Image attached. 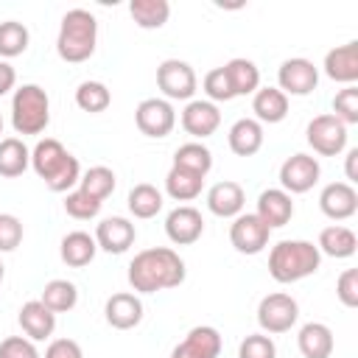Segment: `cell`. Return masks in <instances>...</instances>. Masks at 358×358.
Masks as SVG:
<instances>
[{
    "label": "cell",
    "mask_w": 358,
    "mask_h": 358,
    "mask_svg": "<svg viewBox=\"0 0 358 358\" xmlns=\"http://www.w3.org/2000/svg\"><path fill=\"white\" fill-rule=\"evenodd\" d=\"M322 176V165L316 157L310 154H291L282 165H280V185L288 196L294 193H308Z\"/></svg>",
    "instance_id": "30bf717a"
},
{
    "label": "cell",
    "mask_w": 358,
    "mask_h": 358,
    "mask_svg": "<svg viewBox=\"0 0 358 358\" xmlns=\"http://www.w3.org/2000/svg\"><path fill=\"white\" fill-rule=\"evenodd\" d=\"M319 266H322V252L310 241H280L268 252V274L282 285L316 274Z\"/></svg>",
    "instance_id": "3957f363"
},
{
    "label": "cell",
    "mask_w": 358,
    "mask_h": 358,
    "mask_svg": "<svg viewBox=\"0 0 358 358\" xmlns=\"http://www.w3.org/2000/svg\"><path fill=\"white\" fill-rule=\"evenodd\" d=\"M14 84H17V73H14V67H11L8 62L0 59V98H3L8 90H14Z\"/></svg>",
    "instance_id": "bcb514c9"
},
{
    "label": "cell",
    "mask_w": 358,
    "mask_h": 358,
    "mask_svg": "<svg viewBox=\"0 0 358 358\" xmlns=\"http://www.w3.org/2000/svg\"><path fill=\"white\" fill-rule=\"evenodd\" d=\"M308 145L322 157H336L347 148V126L336 115H316L305 129Z\"/></svg>",
    "instance_id": "ba28073f"
},
{
    "label": "cell",
    "mask_w": 358,
    "mask_h": 358,
    "mask_svg": "<svg viewBox=\"0 0 358 358\" xmlns=\"http://www.w3.org/2000/svg\"><path fill=\"white\" fill-rule=\"evenodd\" d=\"M201 90H204V95H207V101H232L235 98V92H232V87H229V78H227V73H224V67H213L204 78H201Z\"/></svg>",
    "instance_id": "ab89813d"
},
{
    "label": "cell",
    "mask_w": 358,
    "mask_h": 358,
    "mask_svg": "<svg viewBox=\"0 0 358 358\" xmlns=\"http://www.w3.org/2000/svg\"><path fill=\"white\" fill-rule=\"evenodd\" d=\"M115 185H117L115 171L106 168V165H92V168H87V171L81 173V179H78V190H84L87 196H92V199H98V201L109 199V196L115 193Z\"/></svg>",
    "instance_id": "836d02e7"
},
{
    "label": "cell",
    "mask_w": 358,
    "mask_h": 358,
    "mask_svg": "<svg viewBox=\"0 0 358 358\" xmlns=\"http://www.w3.org/2000/svg\"><path fill=\"white\" fill-rule=\"evenodd\" d=\"M296 347L302 352V358H330L333 355V330L324 322H308L299 327L296 336Z\"/></svg>",
    "instance_id": "603a6c76"
},
{
    "label": "cell",
    "mask_w": 358,
    "mask_h": 358,
    "mask_svg": "<svg viewBox=\"0 0 358 358\" xmlns=\"http://www.w3.org/2000/svg\"><path fill=\"white\" fill-rule=\"evenodd\" d=\"M103 313H106V322L109 327L115 330H131L143 322V302L137 294L131 291H120V294H112L103 305Z\"/></svg>",
    "instance_id": "d6986e66"
},
{
    "label": "cell",
    "mask_w": 358,
    "mask_h": 358,
    "mask_svg": "<svg viewBox=\"0 0 358 358\" xmlns=\"http://www.w3.org/2000/svg\"><path fill=\"white\" fill-rule=\"evenodd\" d=\"M76 103H78V109H84L90 115H98V112L109 109L112 92L103 81H81L78 90H76Z\"/></svg>",
    "instance_id": "d590c367"
},
{
    "label": "cell",
    "mask_w": 358,
    "mask_h": 358,
    "mask_svg": "<svg viewBox=\"0 0 358 358\" xmlns=\"http://www.w3.org/2000/svg\"><path fill=\"white\" fill-rule=\"evenodd\" d=\"M227 143L232 148V154L238 157H255L263 148V123H257L255 117H241L229 126Z\"/></svg>",
    "instance_id": "cb8c5ba5"
},
{
    "label": "cell",
    "mask_w": 358,
    "mask_h": 358,
    "mask_svg": "<svg viewBox=\"0 0 358 358\" xmlns=\"http://www.w3.org/2000/svg\"><path fill=\"white\" fill-rule=\"evenodd\" d=\"M165 235L171 238V243L176 246H190L204 235V218L196 207L190 204H179L168 213L165 218Z\"/></svg>",
    "instance_id": "4fadbf2b"
},
{
    "label": "cell",
    "mask_w": 358,
    "mask_h": 358,
    "mask_svg": "<svg viewBox=\"0 0 358 358\" xmlns=\"http://www.w3.org/2000/svg\"><path fill=\"white\" fill-rule=\"evenodd\" d=\"M50 123V98L39 84H22L11 95V126L17 134H42Z\"/></svg>",
    "instance_id": "5b68a950"
},
{
    "label": "cell",
    "mask_w": 358,
    "mask_h": 358,
    "mask_svg": "<svg viewBox=\"0 0 358 358\" xmlns=\"http://www.w3.org/2000/svg\"><path fill=\"white\" fill-rule=\"evenodd\" d=\"M159 210H162V193L154 185L140 182V185H134L129 190V213L134 218H143L145 221V218H154Z\"/></svg>",
    "instance_id": "e575fe53"
},
{
    "label": "cell",
    "mask_w": 358,
    "mask_h": 358,
    "mask_svg": "<svg viewBox=\"0 0 358 358\" xmlns=\"http://www.w3.org/2000/svg\"><path fill=\"white\" fill-rule=\"evenodd\" d=\"M201 185H204V176H196V173L182 171L176 165H171V171L165 176V193L173 201H193L201 193Z\"/></svg>",
    "instance_id": "d6a6232c"
},
{
    "label": "cell",
    "mask_w": 358,
    "mask_h": 358,
    "mask_svg": "<svg viewBox=\"0 0 358 358\" xmlns=\"http://www.w3.org/2000/svg\"><path fill=\"white\" fill-rule=\"evenodd\" d=\"M238 358H277V344L266 333H252L241 341Z\"/></svg>",
    "instance_id": "60d3db41"
},
{
    "label": "cell",
    "mask_w": 358,
    "mask_h": 358,
    "mask_svg": "<svg viewBox=\"0 0 358 358\" xmlns=\"http://www.w3.org/2000/svg\"><path fill=\"white\" fill-rule=\"evenodd\" d=\"M336 296L344 308H358V268L341 271V277L336 282Z\"/></svg>",
    "instance_id": "ee69618b"
},
{
    "label": "cell",
    "mask_w": 358,
    "mask_h": 358,
    "mask_svg": "<svg viewBox=\"0 0 358 358\" xmlns=\"http://www.w3.org/2000/svg\"><path fill=\"white\" fill-rule=\"evenodd\" d=\"M173 165L182 171H190L196 176H207L213 168V151L204 143H185L173 151Z\"/></svg>",
    "instance_id": "4dcf8cb0"
},
{
    "label": "cell",
    "mask_w": 358,
    "mask_h": 358,
    "mask_svg": "<svg viewBox=\"0 0 358 358\" xmlns=\"http://www.w3.org/2000/svg\"><path fill=\"white\" fill-rule=\"evenodd\" d=\"M129 14L134 20L137 28L143 31H154L162 28L171 17V3L168 0H131L129 3Z\"/></svg>",
    "instance_id": "f546056e"
},
{
    "label": "cell",
    "mask_w": 358,
    "mask_h": 358,
    "mask_svg": "<svg viewBox=\"0 0 358 358\" xmlns=\"http://www.w3.org/2000/svg\"><path fill=\"white\" fill-rule=\"evenodd\" d=\"M221 355V333L210 324L193 327L171 352V358H218Z\"/></svg>",
    "instance_id": "e0dca14e"
},
{
    "label": "cell",
    "mask_w": 358,
    "mask_h": 358,
    "mask_svg": "<svg viewBox=\"0 0 358 358\" xmlns=\"http://www.w3.org/2000/svg\"><path fill=\"white\" fill-rule=\"evenodd\" d=\"M31 168L53 193H70L81 179L78 159L56 137H45L31 148Z\"/></svg>",
    "instance_id": "7a4b0ae2"
},
{
    "label": "cell",
    "mask_w": 358,
    "mask_h": 358,
    "mask_svg": "<svg viewBox=\"0 0 358 358\" xmlns=\"http://www.w3.org/2000/svg\"><path fill=\"white\" fill-rule=\"evenodd\" d=\"M271 229L255 215V213H241L229 224V243L241 255H260L268 246Z\"/></svg>",
    "instance_id": "8fae6325"
},
{
    "label": "cell",
    "mask_w": 358,
    "mask_h": 358,
    "mask_svg": "<svg viewBox=\"0 0 358 358\" xmlns=\"http://www.w3.org/2000/svg\"><path fill=\"white\" fill-rule=\"evenodd\" d=\"M157 87L162 90L165 101H193L199 87L196 70L182 59H165L157 67Z\"/></svg>",
    "instance_id": "52a82bcc"
},
{
    "label": "cell",
    "mask_w": 358,
    "mask_h": 358,
    "mask_svg": "<svg viewBox=\"0 0 358 358\" xmlns=\"http://www.w3.org/2000/svg\"><path fill=\"white\" fill-rule=\"evenodd\" d=\"M221 126V112L213 101L207 98H199V101H187V106L182 109V129L196 137V140H204L210 134H215V129Z\"/></svg>",
    "instance_id": "9a60e30c"
},
{
    "label": "cell",
    "mask_w": 358,
    "mask_h": 358,
    "mask_svg": "<svg viewBox=\"0 0 358 358\" xmlns=\"http://www.w3.org/2000/svg\"><path fill=\"white\" fill-rule=\"evenodd\" d=\"M299 319V305L291 294H282V291H274V294H266L257 305V324L266 336H274V333H288Z\"/></svg>",
    "instance_id": "8992f818"
},
{
    "label": "cell",
    "mask_w": 358,
    "mask_h": 358,
    "mask_svg": "<svg viewBox=\"0 0 358 358\" xmlns=\"http://www.w3.org/2000/svg\"><path fill=\"white\" fill-rule=\"evenodd\" d=\"M0 358H42L28 336H8L0 341Z\"/></svg>",
    "instance_id": "7bdbcfd3"
},
{
    "label": "cell",
    "mask_w": 358,
    "mask_h": 358,
    "mask_svg": "<svg viewBox=\"0 0 358 358\" xmlns=\"http://www.w3.org/2000/svg\"><path fill=\"white\" fill-rule=\"evenodd\" d=\"M39 302L53 313H67L78 305V288L70 280H50L45 282Z\"/></svg>",
    "instance_id": "1f68e13d"
},
{
    "label": "cell",
    "mask_w": 358,
    "mask_h": 358,
    "mask_svg": "<svg viewBox=\"0 0 358 358\" xmlns=\"http://www.w3.org/2000/svg\"><path fill=\"white\" fill-rule=\"evenodd\" d=\"M95 243H98V249H103V252H109V255H123L131 243H134V238H137V229H134V224L129 221V218H123V215H112V218H103L98 227H95Z\"/></svg>",
    "instance_id": "2e32d148"
},
{
    "label": "cell",
    "mask_w": 358,
    "mask_h": 358,
    "mask_svg": "<svg viewBox=\"0 0 358 358\" xmlns=\"http://www.w3.org/2000/svg\"><path fill=\"white\" fill-rule=\"evenodd\" d=\"M185 260L171 246H151L129 263V285L134 294H157L185 282Z\"/></svg>",
    "instance_id": "6da1fadb"
},
{
    "label": "cell",
    "mask_w": 358,
    "mask_h": 358,
    "mask_svg": "<svg viewBox=\"0 0 358 358\" xmlns=\"http://www.w3.org/2000/svg\"><path fill=\"white\" fill-rule=\"evenodd\" d=\"M134 123L145 137H168L176 126V112L165 98H145L134 109Z\"/></svg>",
    "instance_id": "9c48e42d"
},
{
    "label": "cell",
    "mask_w": 358,
    "mask_h": 358,
    "mask_svg": "<svg viewBox=\"0 0 358 358\" xmlns=\"http://www.w3.org/2000/svg\"><path fill=\"white\" fill-rule=\"evenodd\" d=\"M252 112L257 123H280L288 115V95L277 87H260L252 95Z\"/></svg>",
    "instance_id": "484cf974"
},
{
    "label": "cell",
    "mask_w": 358,
    "mask_h": 358,
    "mask_svg": "<svg viewBox=\"0 0 358 358\" xmlns=\"http://www.w3.org/2000/svg\"><path fill=\"white\" fill-rule=\"evenodd\" d=\"M22 243V221L14 213H0V252H14Z\"/></svg>",
    "instance_id": "b9f144b4"
},
{
    "label": "cell",
    "mask_w": 358,
    "mask_h": 358,
    "mask_svg": "<svg viewBox=\"0 0 358 358\" xmlns=\"http://www.w3.org/2000/svg\"><path fill=\"white\" fill-rule=\"evenodd\" d=\"M22 333L31 338V341H45L53 336L56 330V313L48 310L39 299H28L22 308H20V316H17Z\"/></svg>",
    "instance_id": "7402d4cb"
},
{
    "label": "cell",
    "mask_w": 358,
    "mask_h": 358,
    "mask_svg": "<svg viewBox=\"0 0 358 358\" xmlns=\"http://www.w3.org/2000/svg\"><path fill=\"white\" fill-rule=\"evenodd\" d=\"M316 249H319L322 255H327V257H336V260L352 257L355 249H358V238H355V232H352L350 227H344V224H330V227H324V229L319 232Z\"/></svg>",
    "instance_id": "4316f807"
},
{
    "label": "cell",
    "mask_w": 358,
    "mask_h": 358,
    "mask_svg": "<svg viewBox=\"0 0 358 358\" xmlns=\"http://www.w3.org/2000/svg\"><path fill=\"white\" fill-rule=\"evenodd\" d=\"M0 134H3V115H0Z\"/></svg>",
    "instance_id": "681fc988"
},
{
    "label": "cell",
    "mask_w": 358,
    "mask_h": 358,
    "mask_svg": "<svg viewBox=\"0 0 358 358\" xmlns=\"http://www.w3.org/2000/svg\"><path fill=\"white\" fill-rule=\"evenodd\" d=\"M28 42H31V34H28V28L22 22H17V20L0 22V59L3 62L25 53Z\"/></svg>",
    "instance_id": "8d00e7d4"
},
{
    "label": "cell",
    "mask_w": 358,
    "mask_h": 358,
    "mask_svg": "<svg viewBox=\"0 0 358 358\" xmlns=\"http://www.w3.org/2000/svg\"><path fill=\"white\" fill-rule=\"evenodd\" d=\"M101 204H103V201L87 196L84 190H70V193L64 196V213H67L70 218H76V221H90V218H95V215L101 213Z\"/></svg>",
    "instance_id": "74e56055"
},
{
    "label": "cell",
    "mask_w": 358,
    "mask_h": 358,
    "mask_svg": "<svg viewBox=\"0 0 358 358\" xmlns=\"http://www.w3.org/2000/svg\"><path fill=\"white\" fill-rule=\"evenodd\" d=\"M98 45V20L87 8H70L62 17L59 36H56V53L62 62L78 64L87 62L95 53Z\"/></svg>",
    "instance_id": "277c9868"
},
{
    "label": "cell",
    "mask_w": 358,
    "mask_h": 358,
    "mask_svg": "<svg viewBox=\"0 0 358 358\" xmlns=\"http://www.w3.org/2000/svg\"><path fill=\"white\" fill-rule=\"evenodd\" d=\"M330 115H336L344 126L358 123V87H355V84H350V87H344V90L336 92V98H333V112H330Z\"/></svg>",
    "instance_id": "f35d334b"
},
{
    "label": "cell",
    "mask_w": 358,
    "mask_h": 358,
    "mask_svg": "<svg viewBox=\"0 0 358 358\" xmlns=\"http://www.w3.org/2000/svg\"><path fill=\"white\" fill-rule=\"evenodd\" d=\"M31 165V151L20 137H0V176H22Z\"/></svg>",
    "instance_id": "f1b7e54d"
},
{
    "label": "cell",
    "mask_w": 358,
    "mask_h": 358,
    "mask_svg": "<svg viewBox=\"0 0 358 358\" xmlns=\"http://www.w3.org/2000/svg\"><path fill=\"white\" fill-rule=\"evenodd\" d=\"M45 358H84V352L76 338H53L45 350Z\"/></svg>",
    "instance_id": "f6af8a7d"
},
{
    "label": "cell",
    "mask_w": 358,
    "mask_h": 358,
    "mask_svg": "<svg viewBox=\"0 0 358 358\" xmlns=\"http://www.w3.org/2000/svg\"><path fill=\"white\" fill-rule=\"evenodd\" d=\"M268 229L285 227L294 218V201L282 187H268L257 196V213H255Z\"/></svg>",
    "instance_id": "44dd1931"
},
{
    "label": "cell",
    "mask_w": 358,
    "mask_h": 358,
    "mask_svg": "<svg viewBox=\"0 0 358 358\" xmlns=\"http://www.w3.org/2000/svg\"><path fill=\"white\" fill-rule=\"evenodd\" d=\"M319 207L330 221H347L358 210V190L347 182H330L319 193Z\"/></svg>",
    "instance_id": "5bb4252c"
},
{
    "label": "cell",
    "mask_w": 358,
    "mask_h": 358,
    "mask_svg": "<svg viewBox=\"0 0 358 358\" xmlns=\"http://www.w3.org/2000/svg\"><path fill=\"white\" fill-rule=\"evenodd\" d=\"M277 81L285 95H310L319 84V67L310 62V59H302V56H294V59H285L277 70Z\"/></svg>",
    "instance_id": "7c38bea8"
},
{
    "label": "cell",
    "mask_w": 358,
    "mask_h": 358,
    "mask_svg": "<svg viewBox=\"0 0 358 358\" xmlns=\"http://www.w3.org/2000/svg\"><path fill=\"white\" fill-rule=\"evenodd\" d=\"M322 67H324L327 78H333V81H338L344 87L355 84L358 81V42L352 39V42H344L338 48H330L324 53V64Z\"/></svg>",
    "instance_id": "ac0fdd59"
},
{
    "label": "cell",
    "mask_w": 358,
    "mask_h": 358,
    "mask_svg": "<svg viewBox=\"0 0 358 358\" xmlns=\"http://www.w3.org/2000/svg\"><path fill=\"white\" fill-rule=\"evenodd\" d=\"M355 162H358V148H350V151H347V165H344V171H347V185H355V182H358Z\"/></svg>",
    "instance_id": "7dc6e473"
},
{
    "label": "cell",
    "mask_w": 358,
    "mask_h": 358,
    "mask_svg": "<svg viewBox=\"0 0 358 358\" xmlns=\"http://www.w3.org/2000/svg\"><path fill=\"white\" fill-rule=\"evenodd\" d=\"M3 274H6V266L0 263V282H3Z\"/></svg>",
    "instance_id": "c3c4849f"
},
{
    "label": "cell",
    "mask_w": 358,
    "mask_h": 358,
    "mask_svg": "<svg viewBox=\"0 0 358 358\" xmlns=\"http://www.w3.org/2000/svg\"><path fill=\"white\" fill-rule=\"evenodd\" d=\"M243 204H246V193L232 179L215 182L207 190V210L213 215H218V218H235V215H241L243 213Z\"/></svg>",
    "instance_id": "ffe728a7"
},
{
    "label": "cell",
    "mask_w": 358,
    "mask_h": 358,
    "mask_svg": "<svg viewBox=\"0 0 358 358\" xmlns=\"http://www.w3.org/2000/svg\"><path fill=\"white\" fill-rule=\"evenodd\" d=\"M95 252H98V243L90 232L84 229H76V232H67L59 243V255L62 260L70 266V268H84L95 260Z\"/></svg>",
    "instance_id": "d4e9b609"
},
{
    "label": "cell",
    "mask_w": 358,
    "mask_h": 358,
    "mask_svg": "<svg viewBox=\"0 0 358 358\" xmlns=\"http://www.w3.org/2000/svg\"><path fill=\"white\" fill-rule=\"evenodd\" d=\"M224 73L229 78V87L238 95H255L260 90V70L252 59H243V56H235L224 64Z\"/></svg>",
    "instance_id": "83f0119b"
}]
</instances>
